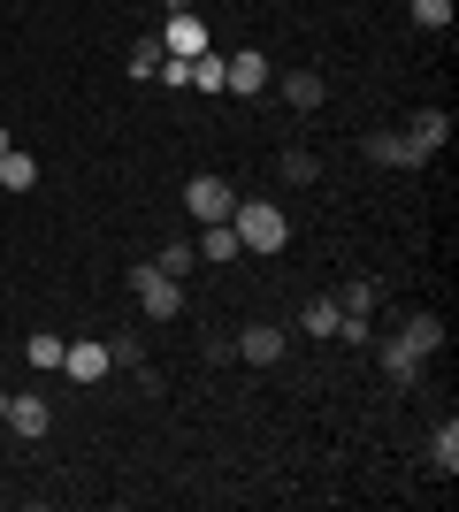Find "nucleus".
<instances>
[{
	"label": "nucleus",
	"instance_id": "f257e3e1",
	"mask_svg": "<svg viewBox=\"0 0 459 512\" xmlns=\"http://www.w3.org/2000/svg\"><path fill=\"white\" fill-rule=\"evenodd\" d=\"M230 230H238L245 253H284L291 245V214L276 207V199H238V207H230Z\"/></svg>",
	"mask_w": 459,
	"mask_h": 512
},
{
	"label": "nucleus",
	"instance_id": "f03ea898",
	"mask_svg": "<svg viewBox=\"0 0 459 512\" xmlns=\"http://www.w3.org/2000/svg\"><path fill=\"white\" fill-rule=\"evenodd\" d=\"M131 291H138V306H146L153 321H176V314H184V283L161 276L153 260H131Z\"/></svg>",
	"mask_w": 459,
	"mask_h": 512
},
{
	"label": "nucleus",
	"instance_id": "7ed1b4c3",
	"mask_svg": "<svg viewBox=\"0 0 459 512\" xmlns=\"http://www.w3.org/2000/svg\"><path fill=\"white\" fill-rule=\"evenodd\" d=\"M360 153H368V161H383V169H429V153H421L406 130H368V138H360Z\"/></svg>",
	"mask_w": 459,
	"mask_h": 512
},
{
	"label": "nucleus",
	"instance_id": "20e7f679",
	"mask_svg": "<svg viewBox=\"0 0 459 512\" xmlns=\"http://www.w3.org/2000/svg\"><path fill=\"white\" fill-rule=\"evenodd\" d=\"M222 92H230V100H261V92H268L261 46H245V54H230V62H222Z\"/></svg>",
	"mask_w": 459,
	"mask_h": 512
},
{
	"label": "nucleus",
	"instance_id": "39448f33",
	"mask_svg": "<svg viewBox=\"0 0 459 512\" xmlns=\"http://www.w3.org/2000/svg\"><path fill=\"white\" fill-rule=\"evenodd\" d=\"M184 207H192V222H230L238 192H230L222 176H192V184H184Z\"/></svg>",
	"mask_w": 459,
	"mask_h": 512
},
{
	"label": "nucleus",
	"instance_id": "423d86ee",
	"mask_svg": "<svg viewBox=\"0 0 459 512\" xmlns=\"http://www.w3.org/2000/svg\"><path fill=\"white\" fill-rule=\"evenodd\" d=\"M161 46H169V54H207V16H199V8H169Z\"/></svg>",
	"mask_w": 459,
	"mask_h": 512
},
{
	"label": "nucleus",
	"instance_id": "0eeeda50",
	"mask_svg": "<svg viewBox=\"0 0 459 512\" xmlns=\"http://www.w3.org/2000/svg\"><path fill=\"white\" fill-rule=\"evenodd\" d=\"M8 428H16L23 444H39L46 428H54V406H46L39 390H16V398H8Z\"/></svg>",
	"mask_w": 459,
	"mask_h": 512
},
{
	"label": "nucleus",
	"instance_id": "6e6552de",
	"mask_svg": "<svg viewBox=\"0 0 459 512\" xmlns=\"http://www.w3.org/2000/svg\"><path fill=\"white\" fill-rule=\"evenodd\" d=\"M62 375H69V383H108V375H115V360H108V344H69V352H62Z\"/></svg>",
	"mask_w": 459,
	"mask_h": 512
},
{
	"label": "nucleus",
	"instance_id": "1a4fd4ad",
	"mask_svg": "<svg viewBox=\"0 0 459 512\" xmlns=\"http://www.w3.org/2000/svg\"><path fill=\"white\" fill-rule=\"evenodd\" d=\"M230 352H238L245 367H276V360H284V329H276V321H253V329H245Z\"/></svg>",
	"mask_w": 459,
	"mask_h": 512
},
{
	"label": "nucleus",
	"instance_id": "9d476101",
	"mask_svg": "<svg viewBox=\"0 0 459 512\" xmlns=\"http://www.w3.org/2000/svg\"><path fill=\"white\" fill-rule=\"evenodd\" d=\"M276 92H284L299 115H314V107L329 100V77H322V69H284V77H276Z\"/></svg>",
	"mask_w": 459,
	"mask_h": 512
},
{
	"label": "nucleus",
	"instance_id": "9b49d317",
	"mask_svg": "<svg viewBox=\"0 0 459 512\" xmlns=\"http://www.w3.org/2000/svg\"><path fill=\"white\" fill-rule=\"evenodd\" d=\"M406 138H414V146L429 153V161H437V146H444V138H452V115H444V107H421L414 123H406Z\"/></svg>",
	"mask_w": 459,
	"mask_h": 512
},
{
	"label": "nucleus",
	"instance_id": "f8f14e48",
	"mask_svg": "<svg viewBox=\"0 0 459 512\" xmlns=\"http://www.w3.org/2000/svg\"><path fill=\"white\" fill-rule=\"evenodd\" d=\"M398 344H414L421 360H429V352H444V321L437 314H406L398 321Z\"/></svg>",
	"mask_w": 459,
	"mask_h": 512
},
{
	"label": "nucleus",
	"instance_id": "ddd939ff",
	"mask_svg": "<svg viewBox=\"0 0 459 512\" xmlns=\"http://www.w3.org/2000/svg\"><path fill=\"white\" fill-rule=\"evenodd\" d=\"M31 184H39V161H31L23 146H8L0 153V192H31Z\"/></svg>",
	"mask_w": 459,
	"mask_h": 512
},
{
	"label": "nucleus",
	"instance_id": "4468645a",
	"mask_svg": "<svg viewBox=\"0 0 459 512\" xmlns=\"http://www.w3.org/2000/svg\"><path fill=\"white\" fill-rule=\"evenodd\" d=\"M245 245H238V230L230 222H199V260H238Z\"/></svg>",
	"mask_w": 459,
	"mask_h": 512
},
{
	"label": "nucleus",
	"instance_id": "2eb2a0df",
	"mask_svg": "<svg viewBox=\"0 0 459 512\" xmlns=\"http://www.w3.org/2000/svg\"><path fill=\"white\" fill-rule=\"evenodd\" d=\"M276 176H284V184H322V161H314L306 146H284L276 153Z\"/></svg>",
	"mask_w": 459,
	"mask_h": 512
},
{
	"label": "nucleus",
	"instance_id": "dca6fc26",
	"mask_svg": "<svg viewBox=\"0 0 459 512\" xmlns=\"http://www.w3.org/2000/svg\"><path fill=\"white\" fill-rule=\"evenodd\" d=\"M337 306H345V314H375V306H383V283H375V276H352L345 291H337Z\"/></svg>",
	"mask_w": 459,
	"mask_h": 512
},
{
	"label": "nucleus",
	"instance_id": "f3484780",
	"mask_svg": "<svg viewBox=\"0 0 459 512\" xmlns=\"http://www.w3.org/2000/svg\"><path fill=\"white\" fill-rule=\"evenodd\" d=\"M299 329H306L314 344L337 337V299H306V306H299Z\"/></svg>",
	"mask_w": 459,
	"mask_h": 512
},
{
	"label": "nucleus",
	"instance_id": "a211bd4d",
	"mask_svg": "<svg viewBox=\"0 0 459 512\" xmlns=\"http://www.w3.org/2000/svg\"><path fill=\"white\" fill-rule=\"evenodd\" d=\"M429 467H437L444 482H452V474H459V428H452V421H444L437 436H429Z\"/></svg>",
	"mask_w": 459,
	"mask_h": 512
},
{
	"label": "nucleus",
	"instance_id": "6ab92c4d",
	"mask_svg": "<svg viewBox=\"0 0 459 512\" xmlns=\"http://www.w3.org/2000/svg\"><path fill=\"white\" fill-rule=\"evenodd\" d=\"M62 352H69V344L54 337V329H39V337L23 344V360H31V367H46V375H62Z\"/></svg>",
	"mask_w": 459,
	"mask_h": 512
},
{
	"label": "nucleus",
	"instance_id": "aec40b11",
	"mask_svg": "<svg viewBox=\"0 0 459 512\" xmlns=\"http://www.w3.org/2000/svg\"><path fill=\"white\" fill-rule=\"evenodd\" d=\"M383 375H391V383H414V375H421V352H414V344H383Z\"/></svg>",
	"mask_w": 459,
	"mask_h": 512
},
{
	"label": "nucleus",
	"instance_id": "412c9836",
	"mask_svg": "<svg viewBox=\"0 0 459 512\" xmlns=\"http://www.w3.org/2000/svg\"><path fill=\"white\" fill-rule=\"evenodd\" d=\"M161 62H169V46H161V31L131 46V77H138V85H146V77H161Z\"/></svg>",
	"mask_w": 459,
	"mask_h": 512
},
{
	"label": "nucleus",
	"instance_id": "4be33fe9",
	"mask_svg": "<svg viewBox=\"0 0 459 512\" xmlns=\"http://www.w3.org/2000/svg\"><path fill=\"white\" fill-rule=\"evenodd\" d=\"M153 268L184 283V276H192V268H199V245H161V253H153Z\"/></svg>",
	"mask_w": 459,
	"mask_h": 512
},
{
	"label": "nucleus",
	"instance_id": "5701e85b",
	"mask_svg": "<svg viewBox=\"0 0 459 512\" xmlns=\"http://www.w3.org/2000/svg\"><path fill=\"white\" fill-rule=\"evenodd\" d=\"M192 92H222V54H192Z\"/></svg>",
	"mask_w": 459,
	"mask_h": 512
},
{
	"label": "nucleus",
	"instance_id": "b1692460",
	"mask_svg": "<svg viewBox=\"0 0 459 512\" xmlns=\"http://www.w3.org/2000/svg\"><path fill=\"white\" fill-rule=\"evenodd\" d=\"M414 23L421 31H452V0H414Z\"/></svg>",
	"mask_w": 459,
	"mask_h": 512
},
{
	"label": "nucleus",
	"instance_id": "393cba45",
	"mask_svg": "<svg viewBox=\"0 0 459 512\" xmlns=\"http://www.w3.org/2000/svg\"><path fill=\"white\" fill-rule=\"evenodd\" d=\"M161 85H176V92H192V54H169V62H161Z\"/></svg>",
	"mask_w": 459,
	"mask_h": 512
},
{
	"label": "nucleus",
	"instance_id": "a878e982",
	"mask_svg": "<svg viewBox=\"0 0 459 512\" xmlns=\"http://www.w3.org/2000/svg\"><path fill=\"white\" fill-rule=\"evenodd\" d=\"M108 360H115V367H138V360H146V352H138L131 337H108Z\"/></svg>",
	"mask_w": 459,
	"mask_h": 512
},
{
	"label": "nucleus",
	"instance_id": "bb28decb",
	"mask_svg": "<svg viewBox=\"0 0 459 512\" xmlns=\"http://www.w3.org/2000/svg\"><path fill=\"white\" fill-rule=\"evenodd\" d=\"M169 8H192V0H169Z\"/></svg>",
	"mask_w": 459,
	"mask_h": 512
},
{
	"label": "nucleus",
	"instance_id": "cd10ccee",
	"mask_svg": "<svg viewBox=\"0 0 459 512\" xmlns=\"http://www.w3.org/2000/svg\"><path fill=\"white\" fill-rule=\"evenodd\" d=\"M0 153H8V130H0Z\"/></svg>",
	"mask_w": 459,
	"mask_h": 512
}]
</instances>
